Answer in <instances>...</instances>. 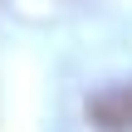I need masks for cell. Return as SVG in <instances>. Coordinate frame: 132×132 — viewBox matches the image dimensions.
<instances>
[{
  "instance_id": "obj_1",
  "label": "cell",
  "mask_w": 132,
  "mask_h": 132,
  "mask_svg": "<svg viewBox=\"0 0 132 132\" xmlns=\"http://www.w3.org/2000/svg\"><path fill=\"white\" fill-rule=\"evenodd\" d=\"M88 122L98 132H132V83H108L88 98Z\"/></svg>"
}]
</instances>
